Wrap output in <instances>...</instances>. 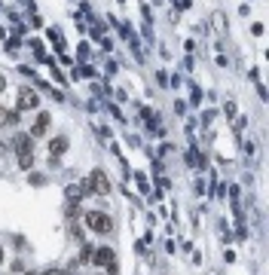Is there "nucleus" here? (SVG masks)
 I'll list each match as a JSON object with an SVG mask.
<instances>
[{
    "label": "nucleus",
    "instance_id": "f8f14e48",
    "mask_svg": "<svg viewBox=\"0 0 269 275\" xmlns=\"http://www.w3.org/2000/svg\"><path fill=\"white\" fill-rule=\"evenodd\" d=\"M3 86H6V80H3V77H0V92H3Z\"/></svg>",
    "mask_w": 269,
    "mask_h": 275
},
{
    "label": "nucleus",
    "instance_id": "423d86ee",
    "mask_svg": "<svg viewBox=\"0 0 269 275\" xmlns=\"http://www.w3.org/2000/svg\"><path fill=\"white\" fill-rule=\"evenodd\" d=\"M12 147H15V150H19V153H34V141H31L28 135H15Z\"/></svg>",
    "mask_w": 269,
    "mask_h": 275
},
{
    "label": "nucleus",
    "instance_id": "9d476101",
    "mask_svg": "<svg viewBox=\"0 0 269 275\" xmlns=\"http://www.w3.org/2000/svg\"><path fill=\"white\" fill-rule=\"evenodd\" d=\"M43 275H64V272H61V269H46Z\"/></svg>",
    "mask_w": 269,
    "mask_h": 275
},
{
    "label": "nucleus",
    "instance_id": "4468645a",
    "mask_svg": "<svg viewBox=\"0 0 269 275\" xmlns=\"http://www.w3.org/2000/svg\"><path fill=\"white\" fill-rule=\"evenodd\" d=\"M28 275H37V272H28Z\"/></svg>",
    "mask_w": 269,
    "mask_h": 275
},
{
    "label": "nucleus",
    "instance_id": "9b49d317",
    "mask_svg": "<svg viewBox=\"0 0 269 275\" xmlns=\"http://www.w3.org/2000/svg\"><path fill=\"white\" fill-rule=\"evenodd\" d=\"M6 153V144H0V156H3Z\"/></svg>",
    "mask_w": 269,
    "mask_h": 275
},
{
    "label": "nucleus",
    "instance_id": "1a4fd4ad",
    "mask_svg": "<svg viewBox=\"0 0 269 275\" xmlns=\"http://www.w3.org/2000/svg\"><path fill=\"white\" fill-rule=\"evenodd\" d=\"M92 251H95V248H89V245H86V248H83V254H80V263H89V260H92Z\"/></svg>",
    "mask_w": 269,
    "mask_h": 275
},
{
    "label": "nucleus",
    "instance_id": "0eeeda50",
    "mask_svg": "<svg viewBox=\"0 0 269 275\" xmlns=\"http://www.w3.org/2000/svg\"><path fill=\"white\" fill-rule=\"evenodd\" d=\"M64 150H67V138H52L49 141V153L52 156H61Z\"/></svg>",
    "mask_w": 269,
    "mask_h": 275
},
{
    "label": "nucleus",
    "instance_id": "ddd939ff",
    "mask_svg": "<svg viewBox=\"0 0 269 275\" xmlns=\"http://www.w3.org/2000/svg\"><path fill=\"white\" fill-rule=\"evenodd\" d=\"M0 263H3V248H0Z\"/></svg>",
    "mask_w": 269,
    "mask_h": 275
},
{
    "label": "nucleus",
    "instance_id": "f257e3e1",
    "mask_svg": "<svg viewBox=\"0 0 269 275\" xmlns=\"http://www.w3.org/2000/svg\"><path fill=\"white\" fill-rule=\"evenodd\" d=\"M86 223L92 232H113V217L104 214V211H89L86 214Z\"/></svg>",
    "mask_w": 269,
    "mask_h": 275
},
{
    "label": "nucleus",
    "instance_id": "6e6552de",
    "mask_svg": "<svg viewBox=\"0 0 269 275\" xmlns=\"http://www.w3.org/2000/svg\"><path fill=\"white\" fill-rule=\"evenodd\" d=\"M19 165H22V168H31V165H34V153H19Z\"/></svg>",
    "mask_w": 269,
    "mask_h": 275
},
{
    "label": "nucleus",
    "instance_id": "20e7f679",
    "mask_svg": "<svg viewBox=\"0 0 269 275\" xmlns=\"http://www.w3.org/2000/svg\"><path fill=\"white\" fill-rule=\"evenodd\" d=\"M92 263H95V266L113 263V248H95V251H92Z\"/></svg>",
    "mask_w": 269,
    "mask_h": 275
},
{
    "label": "nucleus",
    "instance_id": "39448f33",
    "mask_svg": "<svg viewBox=\"0 0 269 275\" xmlns=\"http://www.w3.org/2000/svg\"><path fill=\"white\" fill-rule=\"evenodd\" d=\"M49 122H52V116H49V113H40V116H37V122H34V128H31V135H34V138H40V135H46V128H49Z\"/></svg>",
    "mask_w": 269,
    "mask_h": 275
},
{
    "label": "nucleus",
    "instance_id": "f03ea898",
    "mask_svg": "<svg viewBox=\"0 0 269 275\" xmlns=\"http://www.w3.org/2000/svg\"><path fill=\"white\" fill-rule=\"evenodd\" d=\"M89 190L92 193H98V196H107L110 193V183H107V177H104V171H92V177H89Z\"/></svg>",
    "mask_w": 269,
    "mask_h": 275
},
{
    "label": "nucleus",
    "instance_id": "7ed1b4c3",
    "mask_svg": "<svg viewBox=\"0 0 269 275\" xmlns=\"http://www.w3.org/2000/svg\"><path fill=\"white\" fill-rule=\"evenodd\" d=\"M40 104V98H37V92L34 89H22L19 92V110H34Z\"/></svg>",
    "mask_w": 269,
    "mask_h": 275
}]
</instances>
